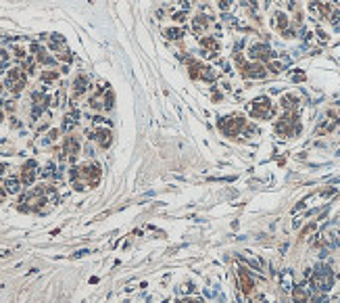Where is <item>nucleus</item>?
<instances>
[{"instance_id": "nucleus-1", "label": "nucleus", "mask_w": 340, "mask_h": 303, "mask_svg": "<svg viewBox=\"0 0 340 303\" xmlns=\"http://www.w3.org/2000/svg\"><path fill=\"white\" fill-rule=\"evenodd\" d=\"M69 178H71V186L75 191H88V188H96L98 186L100 178H103V170H100L98 163L86 161L81 165L71 167Z\"/></svg>"}, {"instance_id": "nucleus-2", "label": "nucleus", "mask_w": 340, "mask_h": 303, "mask_svg": "<svg viewBox=\"0 0 340 303\" xmlns=\"http://www.w3.org/2000/svg\"><path fill=\"white\" fill-rule=\"evenodd\" d=\"M57 191L53 186H38L31 188L29 193H25L19 201V209L27 211V213H40L44 211L46 203H57Z\"/></svg>"}, {"instance_id": "nucleus-3", "label": "nucleus", "mask_w": 340, "mask_h": 303, "mask_svg": "<svg viewBox=\"0 0 340 303\" xmlns=\"http://www.w3.org/2000/svg\"><path fill=\"white\" fill-rule=\"evenodd\" d=\"M246 126H248L246 117H244V115H240V113H234V115L222 117V120L217 122V128H219V132H222L224 136H230V138H234V136H240V134L246 130Z\"/></svg>"}, {"instance_id": "nucleus-4", "label": "nucleus", "mask_w": 340, "mask_h": 303, "mask_svg": "<svg viewBox=\"0 0 340 303\" xmlns=\"http://www.w3.org/2000/svg\"><path fill=\"white\" fill-rule=\"evenodd\" d=\"M113 100H115V94L109 86H98L90 98H88V107L94 109V111H111L113 109Z\"/></svg>"}, {"instance_id": "nucleus-5", "label": "nucleus", "mask_w": 340, "mask_h": 303, "mask_svg": "<svg viewBox=\"0 0 340 303\" xmlns=\"http://www.w3.org/2000/svg\"><path fill=\"white\" fill-rule=\"evenodd\" d=\"M236 65L240 69V75L246 80H263L267 75V65L257 63V61H246L240 53H236Z\"/></svg>"}, {"instance_id": "nucleus-6", "label": "nucleus", "mask_w": 340, "mask_h": 303, "mask_svg": "<svg viewBox=\"0 0 340 303\" xmlns=\"http://www.w3.org/2000/svg\"><path fill=\"white\" fill-rule=\"evenodd\" d=\"M276 132L280 134V136H296V134L301 132V122H299V115L296 111H284V115L280 117V120L276 122Z\"/></svg>"}, {"instance_id": "nucleus-7", "label": "nucleus", "mask_w": 340, "mask_h": 303, "mask_svg": "<svg viewBox=\"0 0 340 303\" xmlns=\"http://www.w3.org/2000/svg\"><path fill=\"white\" fill-rule=\"evenodd\" d=\"M27 86V73L21 69V67H13V69L7 71V78H5V88L15 94V96H19Z\"/></svg>"}, {"instance_id": "nucleus-8", "label": "nucleus", "mask_w": 340, "mask_h": 303, "mask_svg": "<svg viewBox=\"0 0 340 303\" xmlns=\"http://www.w3.org/2000/svg\"><path fill=\"white\" fill-rule=\"evenodd\" d=\"M248 113L252 120H269V117L274 115V103H271L269 96H259L250 103Z\"/></svg>"}, {"instance_id": "nucleus-9", "label": "nucleus", "mask_w": 340, "mask_h": 303, "mask_svg": "<svg viewBox=\"0 0 340 303\" xmlns=\"http://www.w3.org/2000/svg\"><path fill=\"white\" fill-rule=\"evenodd\" d=\"M188 75L192 80H200V82H215L213 67L198 61V59H188Z\"/></svg>"}, {"instance_id": "nucleus-10", "label": "nucleus", "mask_w": 340, "mask_h": 303, "mask_svg": "<svg viewBox=\"0 0 340 303\" xmlns=\"http://www.w3.org/2000/svg\"><path fill=\"white\" fill-rule=\"evenodd\" d=\"M48 46H50V50H53L55 57H57L59 61L71 63L73 55H71V50H69V46H67V42H65L63 36H59V33H53V36L48 38Z\"/></svg>"}, {"instance_id": "nucleus-11", "label": "nucleus", "mask_w": 340, "mask_h": 303, "mask_svg": "<svg viewBox=\"0 0 340 303\" xmlns=\"http://www.w3.org/2000/svg\"><path fill=\"white\" fill-rule=\"evenodd\" d=\"M271 27H274L278 33H282L284 38H292L294 31L290 29V19H288V15L284 11H276L271 15Z\"/></svg>"}, {"instance_id": "nucleus-12", "label": "nucleus", "mask_w": 340, "mask_h": 303, "mask_svg": "<svg viewBox=\"0 0 340 303\" xmlns=\"http://www.w3.org/2000/svg\"><path fill=\"white\" fill-rule=\"evenodd\" d=\"M79 140L77 136H73V134H69V136L63 138V146H61V159H67V161H75L77 155H79Z\"/></svg>"}, {"instance_id": "nucleus-13", "label": "nucleus", "mask_w": 340, "mask_h": 303, "mask_svg": "<svg viewBox=\"0 0 340 303\" xmlns=\"http://www.w3.org/2000/svg\"><path fill=\"white\" fill-rule=\"evenodd\" d=\"M50 100L53 98H50L44 90H36L31 94V117H33V122H36L42 113H46V107L50 105Z\"/></svg>"}, {"instance_id": "nucleus-14", "label": "nucleus", "mask_w": 340, "mask_h": 303, "mask_svg": "<svg viewBox=\"0 0 340 303\" xmlns=\"http://www.w3.org/2000/svg\"><path fill=\"white\" fill-rule=\"evenodd\" d=\"M90 92V80L86 73H77L73 78V84H71V103L73 100H81Z\"/></svg>"}, {"instance_id": "nucleus-15", "label": "nucleus", "mask_w": 340, "mask_h": 303, "mask_svg": "<svg viewBox=\"0 0 340 303\" xmlns=\"http://www.w3.org/2000/svg\"><path fill=\"white\" fill-rule=\"evenodd\" d=\"M248 57H250L252 61H257V63L267 65L271 59H274V50H271L265 42H257V44H252V46L248 48Z\"/></svg>"}, {"instance_id": "nucleus-16", "label": "nucleus", "mask_w": 340, "mask_h": 303, "mask_svg": "<svg viewBox=\"0 0 340 303\" xmlns=\"http://www.w3.org/2000/svg\"><path fill=\"white\" fill-rule=\"evenodd\" d=\"M211 25H213V17L207 15V13H196L192 17V31L196 33V36H200V38L207 36Z\"/></svg>"}, {"instance_id": "nucleus-17", "label": "nucleus", "mask_w": 340, "mask_h": 303, "mask_svg": "<svg viewBox=\"0 0 340 303\" xmlns=\"http://www.w3.org/2000/svg\"><path fill=\"white\" fill-rule=\"evenodd\" d=\"M90 134V138L100 146V148H109L111 146V142H113V132H111V128H107V126H96L92 132H88Z\"/></svg>"}, {"instance_id": "nucleus-18", "label": "nucleus", "mask_w": 340, "mask_h": 303, "mask_svg": "<svg viewBox=\"0 0 340 303\" xmlns=\"http://www.w3.org/2000/svg\"><path fill=\"white\" fill-rule=\"evenodd\" d=\"M219 50H222V44H219V40L215 36H209V33H207V36L200 38V53L205 57L215 59L219 55Z\"/></svg>"}, {"instance_id": "nucleus-19", "label": "nucleus", "mask_w": 340, "mask_h": 303, "mask_svg": "<svg viewBox=\"0 0 340 303\" xmlns=\"http://www.w3.org/2000/svg\"><path fill=\"white\" fill-rule=\"evenodd\" d=\"M19 178H21L23 186H31V184L36 182V178H38V163L33 161V159L25 161L23 167H21V176Z\"/></svg>"}, {"instance_id": "nucleus-20", "label": "nucleus", "mask_w": 340, "mask_h": 303, "mask_svg": "<svg viewBox=\"0 0 340 303\" xmlns=\"http://www.w3.org/2000/svg\"><path fill=\"white\" fill-rule=\"evenodd\" d=\"M299 105H301V98L296 94H292V92H288V94H284L280 98V107L284 111H299Z\"/></svg>"}, {"instance_id": "nucleus-21", "label": "nucleus", "mask_w": 340, "mask_h": 303, "mask_svg": "<svg viewBox=\"0 0 340 303\" xmlns=\"http://www.w3.org/2000/svg\"><path fill=\"white\" fill-rule=\"evenodd\" d=\"M238 280H240V289H242L244 295H250L254 291V282H252V278L248 276V272L244 270V268L238 270Z\"/></svg>"}, {"instance_id": "nucleus-22", "label": "nucleus", "mask_w": 340, "mask_h": 303, "mask_svg": "<svg viewBox=\"0 0 340 303\" xmlns=\"http://www.w3.org/2000/svg\"><path fill=\"white\" fill-rule=\"evenodd\" d=\"M31 53H33V59L42 65H55V59L48 57V53L40 46V44H31Z\"/></svg>"}, {"instance_id": "nucleus-23", "label": "nucleus", "mask_w": 340, "mask_h": 303, "mask_svg": "<svg viewBox=\"0 0 340 303\" xmlns=\"http://www.w3.org/2000/svg\"><path fill=\"white\" fill-rule=\"evenodd\" d=\"M19 188H21V178L11 176V178L5 180V191H7V193L15 195V193H19Z\"/></svg>"}, {"instance_id": "nucleus-24", "label": "nucleus", "mask_w": 340, "mask_h": 303, "mask_svg": "<svg viewBox=\"0 0 340 303\" xmlns=\"http://www.w3.org/2000/svg\"><path fill=\"white\" fill-rule=\"evenodd\" d=\"M77 113H67L65 117H63V126H61V130L63 132H71L73 128H75V124H77Z\"/></svg>"}, {"instance_id": "nucleus-25", "label": "nucleus", "mask_w": 340, "mask_h": 303, "mask_svg": "<svg viewBox=\"0 0 340 303\" xmlns=\"http://www.w3.org/2000/svg\"><path fill=\"white\" fill-rule=\"evenodd\" d=\"M59 136H61V130H57V128H53V130H48V134L40 140V144L42 146H48V144H55L57 140H59Z\"/></svg>"}, {"instance_id": "nucleus-26", "label": "nucleus", "mask_w": 340, "mask_h": 303, "mask_svg": "<svg viewBox=\"0 0 340 303\" xmlns=\"http://www.w3.org/2000/svg\"><path fill=\"white\" fill-rule=\"evenodd\" d=\"M40 80H42L44 86H53V84H57V82H59V73H57V71H53V69H48V71H44V73L40 75Z\"/></svg>"}, {"instance_id": "nucleus-27", "label": "nucleus", "mask_w": 340, "mask_h": 303, "mask_svg": "<svg viewBox=\"0 0 340 303\" xmlns=\"http://www.w3.org/2000/svg\"><path fill=\"white\" fill-rule=\"evenodd\" d=\"M50 126V113H42L38 120H36V124H33V128H36V132L40 134L42 130H46Z\"/></svg>"}, {"instance_id": "nucleus-28", "label": "nucleus", "mask_w": 340, "mask_h": 303, "mask_svg": "<svg viewBox=\"0 0 340 303\" xmlns=\"http://www.w3.org/2000/svg\"><path fill=\"white\" fill-rule=\"evenodd\" d=\"M165 36L169 40H182L184 38V29L182 27H167L165 29Z\"/></svg>"}, {"instance_id": "nucleus-29", "label": "nucleus", "mask_w": 340, "mask_h": 303, "mask_svg": "<svg viewBox=\"0 0 340 303\" xmlns=\"http://www.w3.org/2000/svg\"><path fill=\"white\" fill-rule=\"evenodd\" d=\"M328 21H330V25H332L336 31H340V9H338V7L334 9V13L330 15V19H328Z\"/></svg>"}, {"instance_id": "nucleus-30", "label": "nucleus", "mask_w": 340, "mask_h": 303, "mask_svg": "<svg viewBox=\"0 0 340 303\" xmlns=\"http://www.w3.org/2000/svg\"><path fill=\"white\" fill-rule=\"evenodd\" d=\"M13 53H15L17 59H21V61L27 59V50H25L23 46H19V44H15V46H13Z\"/></svg>"}, {"instance_id": "nucleus-31", "label": "nucleus", "mask_w": 340, "mask_h": 303, "mask_svg": "<svg viewBox=\"0 0 340 303\" xmlns=\"http://www.w3.org/2000/svg\"><path fill=\"white\" fill-rule=\"evenodd\" d=\"M186 15H188V11L182 9V11H178V13H174V15H172V19H174L176 23H182V21H186Z\"/></svg>"}, {"instance_id": "nucleus-32", "label": "nucleus", "mask_w": 340, "mask_h": 303, "mask_svg": "<svg viewBox=\"0 0 340 303\" xmlns=\"http://www.w3.org/2000/svg\"><path fill=\"white\" fill-rule=\"evenodd\" d=\"M196 291V287L192 282H186V284H182V289H180V295H190V293H194Z\"/></svg>"}, {"instance_id": "nucleus-33", "label": "nucleus", "mask_w": 340, "mask_h": 303, "mask_svg": "<svg viewBox=\"0 0 340 303\" xmlns=\"http://www.w3.org/2000/svg\"><path fill=\"white\" fill-rule=\"evenodd\" d=\"M7 65H9V53H7V50L0 48V71H3Z\"/></svg>"}, {"instance_id": "nucleus-34", "label": "nucleus", "mask_w": 340, "mask_h": 303, "mask_svg": "<svg viewBox=\"0 0 340 303\" xmlns=\"http://www.w3.org/2000/svg\"><path fill=\"white\" fill-rule=\"evenodd\" d=\"M294 301L296 303H307V295H305L301 289H294Z\"/></svg>"}, {"instance_id": "nucleus-35", "label": "nucleus", "mask_w": 340, "mask_h": 303, "mask_svg": "<svg viewBox=\"0 0 340 303\" xmlns=\"http://www.w3.org/2000/svg\"><path fill=\"white\" fill-rule=\"evenodd\" d=\"M232 3H234V0H217V5H219V9H222V11H228Z\"/></svg>"}, {"instance_id": "nucleus-36", "label": "nucleus", "mask_w": 340, "mask_h": 303, "mask_svg": "<svg viewBox=\"0 0 340 303\" xmlns=\"http://www.w3.org/2000/svg\"><path fill=\"white\" fill-rule=\"evenodd\" d=\"M180 303H205L202 299H194V297H188V299H184V301H180Z\"/></svg>"}, {"instance_id": "nucleus-37", "label": "nucleus", "mask_w": 340, "mask_h": 303, "mask_svg": "<svg viewBox=\"0 0 340 303\" xmlns=\"http://www.w3.org/2000/svg\"><path fill=\"white\" fill-rule=\"evenodd\" d=\"M7 170H9V165H7V163H0V176H5Z\"/></svg>"}, {"instance_id": "nucleus-38", "label": "nucleus", "mask_w": 340, "mask_h": 303, "mask_svg": "<svg viewBox=\"0 0 340 303\" xmlns=\"http://www.w3.org/2000/svg\"><path fill=\"white\" fill-rule=\"evenodd\" d=\"M5 109H9V111L15 109V103H13V100H7V103H5Z\"/></svg>"}, {"instance_id": "nucleus-39", "label": "nucleus", "mask_w": 340, "mask_h": 303, "mask_svg": "<svg viewBox=\"0 0 340 303\" xmlns=\"http://www.w3.org/2000/svg\"><path fill=\"white\" fill-rule=\"evenodd\" d=\"M5 197H7V191H5V188H0V203L5 201Z\"/></svg>"}, {"instance_id": "nucleus-40", "label": "nucleus", "mask_w": 340, "mask_h": 303, "mask_svg": "<svg viewBox=\"0 0 340 303\" xmlns=\"http://www.w3.org/2000/svg\"><path fill=\"white\" fill-rule=\"evenodd\" d=\"M5 120V113H3V109H0V122H3Z\"/></svg>"}, {"instance_id": "nucleus-41", "label": "nucleus", "mask_w": 340, "mask_h": 303, "mask_svg": "<svg viewBox=\"0 0 340 303\" xmlns=\"http://www.w3.org/2000/svg\"><path fill=\"white\" fill-rule=\"evenodd\" d=\"M3 92H5V86H3V84H0V96H3Z\"/></svg>"}]
</instances>
